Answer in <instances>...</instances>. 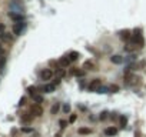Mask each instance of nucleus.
Instances as JSON below:
<instances>
[{"mask_svg":"<svg viewBox=\"0 0 146 137\" xmlns=\"http://www.w3.org/2000/svg\"><path fill=\"white\" fill-rule=\"evenodd\" d=\"M133 43L135 46H139V47H143V44H145V40H143V36H142V31L137 29V30L133 31Z\"/></svg>","mask_w":146,"mask_h":137,"instance_id":"1","label":"nucleus"},{"mask_svg":"<svg viewBox=\"0 0 146 137\" xmlns=\"http://www.w3.org/2000/svg\"><path fill=\"white\" fill-rule=\"evenodd\" d=\"M102 87V79H93L89 83V90L90 91H97Z\"/></svg>","mask_w":146,"mask_h":137,"instance_id":"2","label":"nucleus"},{"mask_svg":"<svg viewBox=\"0 0 146 137\" xmlns=\"http://www.w3.org/2000/svg\"><path fill=\"white\" fill-rule=\"evenodd\" d=\"M39 76H40V80H43V81H45V80H50L52 77H53V71H52L50 68H43Z\"/></svg>","mask_w":146,"mask_h":137,"instance_id":"3","label":"nucleus"},{"mask_svg":"<svg viewBox=\"0 0 146 137\" xmlns=\"http://www.w3.org/2000/svg\"><path fill=\"white\" fill-rule=\"evenodd\" d=\"M30 113L33 114L34 117H40V116L43 114V108H42V106H40V104H34V106H31Z\"/></svg>","mask_w":146,"mask_h":137,"instance_id":"4","label":"nucleus"},{"mask_svg":"<svg viewBox=\"0 0 146 137\" xmlns=\"http://www.w3.org/2000/svg\"><path fill=\"white\" fill-rule=\"evenodd\" d=\"M23 29H24V23L19 22V23H16V24L13 26V33L16 34V36H20L22 31H23Z\"/></svg>","mask_w":146,"mask_h":137,"instance_id":"5","label":"nucleus"},{"mask_svg":"<svg viewBox=\"0 0 146 137\" xmlns=\"http://www.w3.org/2000/svg\"><path fill=\"white\" fill-rule=\"evenodd\" d=\"M119 36H120V39H122L123 42H129L130 37H132V34H130V30H122V31H119Z\"/></svg>","mask_w":146,"mask_h":137,"instance_id":"6","label":"nucleus"},{"mask_svg":"<svg viewBox=\"0 0 146 137\" xmlns=\"http://www.w3.org/2000/svg\"><path fill=\"white\" fill-rule=\"evenodd\" d=\"M70 61L72 60L69 59V56H63V57H60V60H59V64H60V67H67L69 64H70Z\"/></svg>","mask_w":146,"mask_h":137,"instance_id":"7","label":"nucleus"},{"mask_svg":"<svg viewBox=\"0 0 146 137\" xmlns=\"http://www.w3.org/2000/svg\"><path fill=\"white\" fill-rule=\"evenodd\" d=\"M54 90H56V86L54 84H45L42 87V91H45V93H53Z\"/></svg>","mask_w":146,"mask_h":137,"instance_id":"8","label":"nucleus"},{"mask_svg":"<svg viewBox=\"0 0 146 137\" xmlns=\"http://www.w3.org/2000/svg\"><path fill=\"white\" fill-rule=\"evenodd\" d=\"M83 68H86V70H96V66H94L93 61L87 60V61H85V64H83Z\"/></svg>","mask_w":146,"mask_h":137,"instance_id":"9","label":"nucleus"},{"mask_svg":"<svg viewBox=\"0 0 146 137\" xmlns=\"http://www.w3.org/2000/svg\"><path fill=\"white\" fill-rule=\"evenodd\" d=\"M116 133H117V128H115V127H107V128H105V134L106 136H116Z\"/></svg>","mask_w":146,"mask_h":137,"instance_id":"10","label":"nucleus"},{"mask_svg":"<svg viewBox=\"0 0 146 137\" xmlns=\"http://www.w3.org/2000/svg\"><path fill=\"white\" fill-rule=\"evenodd\" d=\"M110 61L115 63V64H122V63H123V59H122L120 56H112V57H110Z\"/></svg>","mask_w":146,"mask_h":137,"instance_id":"11","label":"nucleus"},{"mask_svg":"<svg viewBox=\"0 0 146 137\" xmlns=\"http://www.w3.org/2000/svg\"><path fill=\"white\" fill-rule=\"evenodd\" d=\"M79 57H80V54L77 53V51H70V53H69V59H70L72 61H76Z\"/></svg>","mask_w":146,"mask_h":137,"instance_id":"12","label":"nucleus"},{"mask_svg":"<svg viewBox=\"0 0 146 137\" xmlns=\"http://www.w3.org/2000/svg\"><path fill=\"white\" fill-rule=\"evenodd\" d=\"M59 108H60V104L59 103H54V104L52 106V108H50V114H56L57 111H59Z\"/></svg>","mask_w":146,"mask_h":137,"instance_id":"13","label":"nucleus"},{"mask_svg":"<svg viewBox=\"0 0 146 137\" xmlns=\"http://www.w3.org/2000/svg\"><path fill=\"white\" fill-rule=\"evenodd\" d=\"M31 119H33V114H31V113H26L24 116L22 117V121H24V123H29Z\"/></svg>","mask_w":146,"mask_h":137,"instance_id":"14","label":"nucleus"},{"mask_svg":"<svg viewBox=\"0 0 146 137\" xmlns=\"http://www.w3.org/2000/svg\"><path fill=\"white\" fill-rule=\"evenodd\" d=\"M33 97V101H36L37 104H40V103H43V97L40 96V94H34V96H31Z\"/></svg>","mask_w":146,"mask_h":137,"instance_id":"15","label":"nucleus"},{"mask_svg":"<svg viewBox=\"0 0 146 137\" xmlns=\"http://www.w3.org/2000/svg\"><path fill=\"white\" fill-rule=\"evenodd\" d=\"M90 133H92V130L87 128V127H80L79 128V134H90Z\"/></svg>","mask_w":146,"mask_h":137,"instance_id":"16","label":"nucleus"},{"mask_svg":"<svg viewBox=\"0 0 146 137\" xmlns=\"http://www.w3.org/2000/svg\"><path fill=\"white\" fill-rule=\"evenodd\" d=\"M4 64H6V57L4 56H0V71H3Z\"/></svg>","mask_w":146,"mask_h":137,"instance_id":"17","label":"nucleus"},{"mask_svg":"<svg viewBox=\"0 0 146 137\" xmlns=\"http://www.w3.org/2000/svg\"><path fill=\"white\" fill-rule=\"evenodd\" d=\"M119 124H120V127H125V126H126V117L125 116H120L119 117Z\"/></svg>","mask_w":146,"mask_h":137,"instance_id":"18","label":"nucleus"},{"mask_svg":"<svg viewBox=\"0 0 146 137\" xmlns=\"http://www.w3.org/2000/svg\"><path fill=\"white\" fill-rule=\"evenodd\" d=\"M27 91L30 96H34L36 94V87H33V86H30V87H27Z\"/></svg>","mask_w":146,"mask_h":137,"instance_id":"19","label":"nucleus"},{"mask_svg":"<svg viewBox=\"0 0 146 137\" xmlns=\"http://www.w3.org/2000/svg\"><path fill=\"white\" fill-rule=\"evenodd\" d=\"M10 17H11L13 20H20V22L23 20V16H20V14H13V13H11V14H10Z\"/></svg>","mask_w":146,"mask_h":137,"instance_id":"20","label":"nucleus"},{"mask_svg":"<svg viewBox=\"0 0 146 137\" xmlns=\"http://www.w3.org/2000/svg\"><path fill=\"white\" fill-rule=\"evenodd\" d=\"M117 90H119V87H117L116 84H112L110 87H109V91H112V93H116Z\"/></svg>","mask_w":146,"mask_h":137,"instance_id":"21","label":"nucleus"},{"mask_svg":"<svg viewBox=\"0 0 146 137\" xmlns=\"http://www.w3.org/2000/svg\"><path fill=\"white\" fill-rule=\"evenodd\" d=\"M107 90H109L107 87H100L99 90H97V93H107Z\"/></svg>","mask_w":146,"mask_h":137,"instance_id":"22","label":"nucleus"},{"mask_svg":"<svg viewBox=\"0 0 146 137\" xmlns=\"http://www.w3.org/2000/svg\"><path fill=\"white\" fill-rule=\"evenodd\" d=\"M63 111H65V113H69V111H70V106L65 104V106H63Z\"/></svg>","mask_w":146,"mask_h":137,"instance_id":"23","label":"nucleus"},{"mask_svg":"<svg viewBox=\"0 0 146 137\" xmlns=\"http://www.w3.org/2000/svg\"><path fill=\"white\" fill-rule=\"evenodd\" d=\"M60 127H62V128H65L66 127V126H67V121H66V120H60Z\"/></svg>","mask_w":146,"mask_h":137,"instance_id":"24","label":"nucleus"},{"mask_svg":"<svg viewBox=\"0 0 146 137\" xmlns=\"http://www.w3.org/2000/svg\"><path fill=\"white\" fill-rule=\"evenodd\" d=\"M77 119V116H76V114H72V116H70V119H69V123H74V120H76Z\"/></svg>","mask_w":146,"mask_h":137,"instance_id":"25","label":"nucleus"},{"mask_svg":"<svg viewBox=\"0 0 146 137\" xmlns=\"http://www.w3.org/2000/svg\"><path fill=\"white\" fill-rule=\"evenodd\" d=\"M125 50H126V51H132V50H133V47H132V44H128V46L125 47Z\"/></svg>","mask_w":146,"mask_h":137,"instance_id":"26","label":"nucleus"},{"mask_svg":"<svg viewBox=\"0 0 146 137\" xmlns=\"http://www.w3.org/2000/svg\"><path fill=\"white\" fill-rule=\"evenodd\" d=\"M106 114H107V113H106V111H103V113L100 114V120H105L106 117H107V116H106Z\"/></svg>","mask_w":146,"mask_h":137,"instance_id":"27","label":"nucleus"},{"mask_svg":"<svg viewBox=\"0 0 146 137\" xmlns=\"http://www.w3.org/2000/svg\"><path fill=\"white\" fill-rule=\"evenodd\" d=\"M24 103H26V99H24V97H22V99H20V103H19V104H20V106H23Z\"/></svg>","mask_w":146,"mask_h":137,"instance_id":"28","label":"nucleus"},{"mask_svg":"<svg viewBox=\"0 0 146 137\" xmlns=\"http://www.w3.org/2000/svg\"><path fill=\"white\" fill-rule=\"evenodd\" d=\"M0 56H4V50H3L2 44H0Z\"/></svg>","mask_w":146,"mask_h":137,"instance_id":"29","label":"nucleus"},{"mask_svg":"<svg viewBox=\"0 0 146 137\" xmlns=\"http://www.w3.org/2000/svg\"><path fill=\"white\" fill-rule=\"evenodd\" d=\"M23 131H24V133H29V131H31V128H29V127H24V128H23Z\"/></svg>","mask_w":146,"mask_h":137,"instance_id":"30","label":"nucleus"},{"mask_svg":"<svg viewBox=\"0 0 146 137\" xmlns=\"http://www.w3.org/2000/svg\"><path fill=\"white\" fill-rule=\"evenodd\" d=\"M54 137H60V134H56V136H54Z\"/></svg>","mask_w":146,"mask_h":137,"instance_id":"31","label":"nucleus"}]
</instances>
